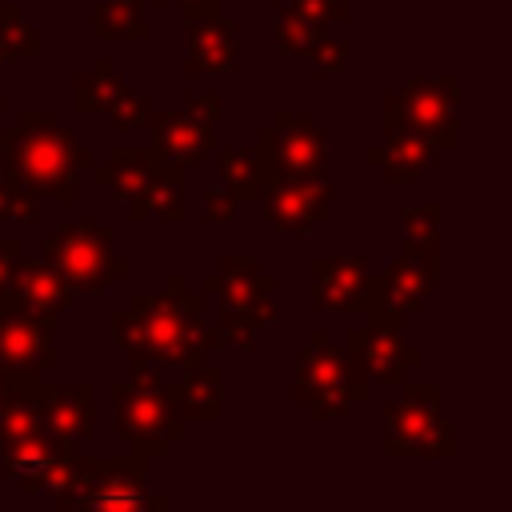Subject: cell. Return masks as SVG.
I'll list each match as a JSON object with an SVG mask.
<instances>
[{"mask_svg":"<svg viewBox=\"0 0 512 512\" xmlns=\"http://www.w3.org/2000/svg\"><path fill=\"white\" fill-rule=\"evenodd\" d=\"M116 340L132 352L136 368L168 364V360H196L204 344L216 336L200 332L196 324V300L180 304L176 296H136L132 308L116 312Z\"/></svg>","mask_w":512,"mask_h":512,"instance_id":"1","label":"cell"},{"mask_svg":"<svg viewBox=\"0 0 512 512\" xmlns=\"http://www.w3.org/2000/svg\"><path fill=\"white\" fill-rule=\"evenodd\" d=\"M4 144H8L12 168L24 176V184H32V188H40V192H48L56 200H72L76 196L72 192V156H80V152H76L68 132H60L56 124L32 128V120H28V128L24 132H8Z\"/></svg>","mask_w":512,"mask_h":512,"instance_id":"2","label":"cell"},{"mask_svg":"<svg viewBox=\"0 0 512 512\" xmlns=\"http://www.w3.org/2000/svg\"><path fill=\"white\" fill-rule=\"evenodd\" d=\"M352 364L344 352L328 348V340L320 336V348H304L300 352V368H296V396L304 404H312L316 420H328L332 412H340L344 404L360 400L364 388H352Z\"/></svg>","mask_w":512,"mask_h":512,"instance_id":"3","label":"cell"},{"mask_svg":"<svg viewBox=\"0 0 512 512\" xmlns=\"http://www.w3.org/2000/svg\"><path fill=\"white\" fill-rule=\"evenodd\" d=\"M68 476H72V492L68 496L60 492V504H80V508H140V504H152L136 464L96 460V464L68 468Z\"/></svg>","mask_w":512,"mask_h":512,"instance_id":"4","label":"cell"},{"mask_svg":"<svg viewBox=\"0 0 512 512\" xmlns=\"http://www.w3.org/2000/svg\"><path fill=\"white\" fill-rule=\"evenodd\" d=\"M116 408H120V436L144 452V456H164V444L172 436H180V420L176 408L164 392H156L148 380H140L136 388H120L116 392Z\"/></svg>","mask_w":512,"mask_h":512,"instance_id":"5","label":"cell"},{"mask_svg":"<svg viewBox=\"0 0 512 512\" xmlns=\"http://www.w3.org/2000/svg\"><path fill=\"white\" fill-rule=\"evenodd\" d=\"M48 256H52V268L68 280V288H80V292H100L112 272L108 232L92 224H68L64 232H56L48 244Z\"/></svg>","mask_w":512,"mask_h":512,"instance_id":"6","label":"cell"},{"mask_svg":"<svg viewBox=\"0 0 512 512\" xmlns=\"http://www.w3.org/2000/svg\"><path fill=\"white\" fill-rule=\"evenodd\" d=\"M388 452L452 456V432L436 412V392H408L388 408Z\"/></svg>","mask_w":512,"mask_h":512,"instance_id":"7","label":"cell"},{"mask_svg":"<svg viewBox=\"0 0 512 512\" xmlns=\"http://www.w3.org/2000/svg\"><path fill=\"white\" fill-rule=\"evenodd\" d=\"M272 280L248 264H228L224 272V312L232 316V340H252L256 328L268 324Z\"/></svg>","mask_w":512,"mask_h":512,"instance_id":"8","label":"cell"},{"mask_svg":"<svg viewBox=\"0 0 512 512\" xmlns=\"http://www.w3.org/2000/svg\"><path fill=\"white\" fill-rule=\"evenodd\" d=\"M44 328L48 324H36V316H28V312H4L0 316V368L4 372H36L40 364H52Z\"/></svg>","mask_w":512,"mask_h":512,"instance_id":"9","label":"cell"},{"mask_svg":"<svg viewBox=\"0 0 512 512\" xmlns=\"http://www.w3.org/2000/svg\"><path fill=\"white\" fill-rule=\"evenodd\" d=\"M392 116H408L412 132H436L440 140H452V84H428L416 80L412 88H404L392 104Z\"/></svg>","mask_w":512,"mask_h":512,"instance_id":"10","label":"cell"},{"mask_svg":"<svg viewBox=\"0 0 512 512\" xmlns=\"http://www.w3.org/2000/svg\"><path fill=\"white\" fill-rule=\"evenodd\" d=\"M16 296L28 316H36L40 324H52V316H60V308L68 304V280L44 264H20Z\"/></svg>","mask_w":512,"mask_h":512,"instance_id":"11","label":"cell"},{"mask_svg":"<svg viewBox=\"0 0 512 512\" xmlns=\"http://www.w3.org/2000/svg\"><path fill=\"white\" fill-rule=\"evenodd\" d=\"M280 164L292 176L316 180L324 172V140L320 132L300 116H280Z\"/></svg>","mask_w":512,"mask_h":512,"instance_id":"12","label":"cell"},{"mask_svg":"<svg viewBox=\"0 0 512 512\" xmlns=\"http://www.w3.org/2000/svg\"><path fill=\"white\" fill-rule=\"evenodd\" d=\"M268 216L276 220V228L284 232H308L320 216H324V184H284L268 196Z\"/></svg>","mask_w":512,"mask_h":512,"instance_id":"13","label":"cell"},{"mask_svg":"<svg viewBox=\"0 0 512 512\" xmlns=\"http://www.w3.org/2000/svg\"><path fill=\"white\" fill-rule=\"evenodd\" d=\"M4 444H8V452H4V468H8L24 488H36V484H44V480L52 476V468H56V452H52L48 440H40L36 432H28V436L4 440Z\"/></svg>","mask_w":512,"mask_h":512,"instance_id":"14","label":"cell"},{"mask_svg":"<svg viewBox=\"0 0 512 512\" xmlns=\"http://www.w3.org/2000/svg\"><path fill=\"white\" fill-rule=\"evenodd\" d=\"M156 124V140H160V148L168 152V156H176V160H196L204 148H208V128H200L196 120H184V116H176V112H164V116H156L152 120Z\"/></svg>","mask_w":512,"mask_h":512,"instance_id":"15","label":"cell"},{"mask_svg":"<svg viewBox=\"0 0 512 512\" xmlns=\"http://www.w3.org/2000/svg\"><path fill=\"white\" fill-rule=\"evenodd\" d=\"M356 288H360V264L356 260H348V264H316V300H324L328 308H336V312L352 308Z\"/></svg>","mask_w":512,"mask_h":512,"instance_id":"16","label":"cell"},{"mask_svg":"<svg viewBox=\"0 0 512 512\" xmlns=\"http://www.w3.org/2000/svg\"><path fill=\"white\" fill-rule=\"evenodd\" d=\"M348 348H360L356 360H360V364L368 368V376H376V380H380V376L392 380V376L400 372V344H396L392 332H388V336H384V332H356V336L348 340Z\"/></svg>","mask_w":512,"mask_h":512,"instance_id":"17","label":"cell"},{"mask_svg":"<svg viewBox=\"0 0 512 512\" xmlns=\"http://www.w3.org/2000/svg\"><path fill=\"white\" fill-rule=\"evenodd\" d=\"M48 428L56 432V440H64V448L72 444V440H80V436H88V428H92V404H88V392H68L64 400H56L48 412Z\"/></svg>","mask_w":512,"mask_h":512,"instance_id":"18","label":"cell"},{"mask_svg":"<svg viewBox=\"0 0 512 512\" xmlns=\"http://www.w3.org/2000/svg\"><path fill=\"white\" fill-rule=\"evenodd\" d=\"M216 380H220V376H216L212 368L192 372V376L176 388L180 408H184L188 416H196V420H216V412H220V384H216Z\"/></svg>","mask_w":512,"mask_h":512,"instance_id":"19","label":"cell"},{"mask_svg":"<svg viewBox=\"0 0 512 512\" xmlns=\"http://www.w3.org/2000/svg\"><path fill=\"white\" fill-rule=\"evenodd\" d=\"M232 56H236V48H232V40H228V28H196V32H192L188 72H192V68H212V72L232 68Z\"/></svg>","mask_w":512,"mask_h":512,"instance_id":"20","label":"cell"},{"mask_svg":"<svg viewBox=\"0 0 512 512\" xmlns=\"http://www.w3.org/2000/svg\"><path fill=\"white\" fill-rule=\"evenodd\" d=\"M428 280H432V268H420V276H412V260H404L388 276V296L400 304H416V296L428 288Z\"/></svg>","mask_w":512,"mask_h":512,"instance_id":"21","label":"cell"},{"mask_svg":"<svg viewBox=\"0 0 512 512\" xmlns=\"http://www.w3.org/2000/svg\"><path fill=\"white\" fill-rule=\"evenodd\" d=\"M16 248H20V244H16V240H4V244H0V280H4V268H8V264H12V260H16V256H12V252H16Z\"/></svg>","mask_w":512,"mask_h":512,"instance_id":"22","label":"cell"},{"mask_svg":"<svg viewBox=\"0 0 512 512\" xmlns=\"http://www.w3.org/2000/svg\"><path fill=\"white\" fill-rule=\"evenodd\" d=\"M0 400H4V384H0Z\"/></svg>","mask_w":512,"mask_h":512,"instance_id":"23","label":"cell"}]
</instances>
